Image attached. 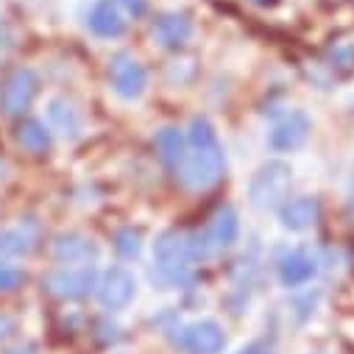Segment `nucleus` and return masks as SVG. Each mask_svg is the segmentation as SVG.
<instances>
[{
  "label": "nucleus",
  "mask_w": 354,
  "mask_h": 354,
  "mask_svg": "<svg viewBox=\"0 0 354 354\" xmlns=\"http://www.w3.org/2000/svg\"><path fill=\"white\" fill-rule=\"evenodd\" d=\"M98 285V274L93 265H73V268H56L42 279L45 293H50L53 299L62 301H78L86 299Z\"/></svg>",
  "instance_id": "39448f33"
},
{
  "label": "nucleus",
  "mask_w": 354,
  "mask_h": 354,
  "mask_svg": "<svg viewBox=\"0 0 354 354\" xmlns=\"http://www.w3.org/2000/svg\"><path fill=\"white\" fill-rule=\"evenodd\" d=\"M257 3H262V6H268V3H274V0H257Z\"/></svg>",
  "instance_id": "cd10ccee"
},
{
  "label": "nucleus",
  "mask_w": 354,
  "mask_h": 354,
  "mask_svg": "<svg viewBox=\"0 0 354 354\" xmlns=\"http://www.w3.org/2000/svg\"><path fill=\"white\" fill-rule=\"evenodd\" d=\"M48 123H50L48 129L56 131L64 140H75L81 134V129H84L81 109L73 101H67V98H53L48 104Z\"/></svg>",
  "instance_id": "dca6fc26"
},
{
  "label": "nucleus",
  "mask_w": 354,
  "mask_h": 354,
  "mask_svg": "<svg viewBox=\"0 0 354 354\" xmlns=\"http://www.w3.org/2000/svg\"><path fill=\"white\" fill-rule=\"evenodd\" d=\"M137 293V279L131 271L120 268V265H112V268H106L101 277H98V285H95V296L101 301L104 310H126L131 304Z\"/></svg>",
  "instance_id": "6e6552de"
},
{
  "label": "nucleus",
  "mask_w": 354,
  "mask_h": 354,
  "mask_svg": "<svg viewBox=\"0 0 354 354\" xmlns=\"http://www.w3.org/2000/svg\"><path fill=\"white\" fill-rule=\"evenodd\" d=\"M31 248H34L31 234H26L23 229L0 232V257H26Z\"/></svg>",
  "instance_id": "6ab92c4d"
},
{
  "label": "nucleus",
  "mask_w": 354,
  "mask_h": 354,
  "mask_svg": "<svg viewBox=\"0 0 354 354\" xmlns=\"http://www.w3.org/2000/svg\"><path fill=\"white\" fill-rule=\"evenodd\" d=\"M106 75L112 84V93L123 101H137L148 86V73L131 53H115L106 64Z\"/></svg>",
  "instance_id": "0eeeda50"
},
{
  "label": "nucleus",
  "mask_w": 354,
  "mask_h": 354,
  "mask_svg": "<svg viewBox=\"0 0 354 354\" xmlns=\"http://www.w3.org/2000/svg\"><path fill=\"white\" fill-rule=\"evenodd\" d=\"M23 282H26V274H23L20 268L0 262V293H12V290H17Z\"/></svg>",
  "instance_id": "4be33fe9"
},
{
  "label": "nucleus",
  "mask_w": 354,
  "mask_h": 354,
  "mask_svg": "<svg viewBox=\"0 0 354 354\" xmlns=\"http://www.w3.org/2000/svg\"><path fill=\"white\" fill-rule=\"evenodd\" d=\"M290 185H293V167L282 159H271L251 176L248 201L254 209H279L290 196Z\"/></svg>",
  "instance_id": "20e7f679"
},
{
  "label": "nucleus",
  "mask_w": 354,
  "mask_h": 354,
  "mask_svg": "<svg viewBox=\"0 0 354 354\" xmlns=\"http://www.w3.org/2000/svg\"><path fill=\"white\" fill-rule=\"evenodd\" d=\"M318 215H321V201L315 196H296V198H288L279 207V223L288 232H307V229H313Z\"/></svg>",
  "instance_id": "4468645a"
},
{
  "label": "nucleus",
  "mask_w": 354,
  "mask_h": 354,
  "mask_svg": "<svg viewBox=\"0 0 354 354\" xmlns=\"http://www.w3.org/2000/svg\"><path fill=\"white\" fill-rule=\"evenodd\" d=\"M173 343L176 348H182L187 354H221L226 346V335L215 321H196L176 329Z\"/></svg>",
  "instance_id": "1a4fd4ad"
},
{
  "label": "nucleus",
  "mask_w": 354,
  "mask_h": 354,
  "mask_svg": "<svg viewBox=\"0 0 354 354\" xmlns=\"http://www.w3.org/2000/svg\"><path fill=\"white\" fill-rule=\"evenodd\" d=\"M240 234V218L232 207H218L209 218L207 226L201 232H190V248H193V259H212L221 257L226 248L234 245Z\"/></svg>",
  "instance_id": "7ed1b4c3"
},
{
  "label": "nucleus",
  "mask_w": 354,
  "mask_h": 354,
  "mask_svg": "<svg viewBox=\"0 0 354 354\" xmlns=\"http://www.w3.org/2000/svg\"><path fill=\"white\" fill-rule=\"evenodd\" d=\"M118 6L126 9L131 17H142L148 12V0H118Z\"/></svg>",
  "instance_id": "5701e85b"
},
{
  "label": "nucleus",
  "mask_w": 354,
  "mask_h": 354,
  "mask_svg": "<svg viewBox=\"0 0 354 354\" xmlns=\"http://www.w3.org/2000/svg\"><path fill=\"white\" fill-rule=\"evenodd\" d=\"M277 274H279V282L285 288H304L318 274V259L307 248L285 251L279 257V262H277Z\"/></svg>",
  "instance_id": "9b49d317"
},
{
  "label": "nucleus",
  "mask_w": 354,
  "mask_h": 354,
  "mask_svg": "<svg viewBox=\"0 0 354 354\" xmlns=\"http://www.w3.org/2000/svg\"><path fill=\"white\" fill-rule=\"evenodd\" d=\"M310 131H313V120L307 118V112L301 109H290L288 115H282L274 129L268 131V148L274 153H290V151H299L307 140H310Z\"/></svg>",
  "instance_id": "9d476101"
},
{
  "label": "nucleus",
  "mask_w": 354,
  "mask_h": 354,
  "mask_svg": "<svg viewBox=\"0 0 354 354\" xmlns=\"http://www.w3.org/2000/svg\"><path fill=\"white\" fill-rule=\"evenodd\" d=\"M39 93V78L31 67L12 70L0 84V112L6 118H23Z\"/></svg>",
  "instance_id": "423d86ee"
},
{
  "label": "nucleus",
  "mask_w": 354,
  "mask_h": 354,
  "mask_svg": "<svg viewBox=\"0 0 354 354\" xmlns=\"http://www.w3.org/2000/svg\"><path fill=\"white\" fill-rule=\"evenodd\" d=\"M3 173H6V162H3V159H0V176H3Z\"/></svg>",
  "instance_id": "bb28decb"
},
{
  "label": "nucleus",
  "mask_w": 354,
  "mask_h": 354,
  "mask_svg": "<svg viewBox=\"0 0 354 354\" xmlns=\"http://www.w3.org/2000/svg\"><path fill=\"white\" fill-rule=\"evenodd\" d=\"M348 209H354V170H351V182H348Z\"/></svg>",
  "instance_id": "393cba45"
},
{
  "label": "nucleus",
  "mask_w": 354,
  "mask_h": 354,
  "mask_svg": "<svg viewBox=\"0 0 354 354\" xmlns=\"http://www.w3.org/2000/svg\"><path fill=\"white\" fill-rule=\"evenodd\" d=\"M15 140H17V145H20L23 151H28V153H45V151L50 148V142H53L50 129H48L42 120H37V118H23V120L17 123Z\"/></svg>",
  "instance_id": "a211bd4d"
},
{
  "label": "nucleus",
  "mask_w": 354,
  "mask_h": 354,
  "mask_svg": "<svg viewBox=\"0 0 354 354\" xmlns=\"http://www.w3.org/2000/svg\"><path fill=\"white\" fill-rule=\"evenodd\" d=\"M240 354H271V351H268V348H265L262 343H251V346H248V348H243Z\"/></svg>",
  "instance_id": "b1692460"
},
{
  "label": "nucleus",
  "mask_w": 354,
  "mask_h": 354,
  "mask_svg": "<svg viewBox=\"0 0 354 354\" xmlns=\"http://www.w3.org/2000/svg\"><path fill=\"white\" fill-rule=\"evenodd\" d=\"M151 37L165 50H179L193 37V20L187 15H182V12H165V15H159L153 20Z\"/></svg>",
  "instance_id": "f8f14e48"
},
{
  "label": "nucleus",
  "mask_w": 354,
  "mask_h": 354,
  "mask_svg": "<svg viewBox=\"0 0 354 354\" xmlns=\"http://www.w3.org/2000/svg\"><path fill=\"white\" fill-rule=\"evenodd\" d=\"M9 354H34V348L31 346H20V348H12Z\"/></svg>",
  "instance_id": "a878e982"
},
{
  "label": "nucleus",
  "mask_w": 354,
  "mask_h": 354,
  "mask_svg": "<svg viewBox=\"0 0 354 354\" xmlns=\"http://www.w3.org/2000/svg\"><path fill=\"white\" fill-rule=\"evenodd\" d=\"M193 248H190V232L167 229L153 243V265L162 282L167 285H185L193 277Z\"/></svg>",
  "instance_id": "f03ea898"
},
{
  "label": "nucleus",
  "mask_w": 354,
  "mask_h": 354,
  "mask_svg": "<svg viewBox=\"0 0 354 354\" xmlns=\"http://www.w3.org/2000/svg\"><path fill=\"white\" fill-rule=\"evenodd\" d=\"M53 259L64 268H73V265H90L98 257V245L93 237L78 234V232H64L59 237H53Z\"/></svg>",
  "instance_id": "ddd939ff"
},
{
  "label": "nucleus",
  "mask_w": 354,
  "mask_h": 354,
  "mask_svg": "<svg viewBox=\"0 0 354 354\" xmlns=\"http://www.w3.org/2000/svg\"><path fill=\"white\" fill-rule=\"evenodd\" d=\"M86 26H90V31L101 39L123 37L126 34V17H123V9L118 6V0H98V3L90 9Z\"/></svg>",
  "instance_id": "2eb2a0df"
},
{
  "label": "nucleus",
  "mask_w": 354,
  "mask_h": 354,
  "mask_svg": "<svg viewBox=\"0 0 354 354\" xmlns=\"http://www.w3.org/2000/svg\"><path fill=\"white\" fill-rule=\"evenodd\" d=\"M112 245H115V251H118L123 259H137L140 251H142V234H140L137 229H131V226H123V229L115 232Z\"/></svg>",
  "instance_id": "aec40b11"
},
{
  "label": "nucleus",
  "mask_w": 354,
  "mask_h": 354,
  "mask_svg": "<svg viewBox=\"0 0 354 354\" xmlns=\"http://www.w3.org/2000/svg\"><path fill=\"white\" fill-rule=\"evenodd\" d=\"M329 67L340 75H351L354 73V45L340 42V45L329 48Z\"/></svg>",
  "instance_id": "412c9836"
},
{
  "label": "nucleus",
  "mask_w": 354,
  "mask_h": 354,
  "mask_svg": "<svg viewBox=\"0 0 354 354\" xmlns=\"http://www.w3.org/2000/svg\"><path fill=\"white\" fill-rule=\"evenodd\" d=\"M153 151H156V159L167 167V170H179L182 162H185V153H187V137L176 129V126H165L156 131L153 137Z\"/></svg>",
  "instance_id": "f3484780"
},
{
  "label": "nucleus",
  "mask_w": 354,
  "mask_h": 354,
  "mask_svg": "<svg viewBox=\"0 0 354 354\" xmlns=\"http://www.w3.org/2000/svg\"><path fill=\"white\" fill-rule=\"evenodd\" d=\"M226 170V153L215 126L207 118H193L187 129V153L182 167L176 170V179L187 190H209L221 182Z\"/></svg>",
  "instance_id": "f257e3e1"
}]
</instances>
